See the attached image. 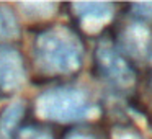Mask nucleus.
Here are the masks:
<instances>
[{
  "mask_svg": "<svg viewBox=\"0 0 152 139\" xmlns=\"http://www.w3.org/2000/svg\"><path fill=\"white\" fill-rule=\"evenodd\" d=\"M34 57L41 69L53 74H72L80 69L83 48L72 31L62 26L49 28L38 34Z\"/></svg>",
  "mask_w": 152,
  "mask_h": 139,
  "instance_id": "obj_1",
  "label": "nucleus"
},
{
  "mask_svg": "<svg viewBox=\"0 0 152 139\" xmlns=\"http://www.w3.org/2000/svg\"><path fill=\"white\" fill-rule=\"evenodd\" d=\"M36 111L41 118L57 123H74L92 115L93 106L87 95L77 89H54L39 95Z\"/></svg>",
  "mask_w": 152,
  "mask_h": 139,
  "instance_id": "obj_2",
  "label": "nucleus"
},
{
  "mask_svg": "<svg viewBox=\"0 0 152 139\" xmlns=\"http://www.w3.org/2000/svg\"><path fill=\"white\" fill-rule=\"evenodd\" d=\"M23 57L13 48H0V90L12 93L25 82Z\"/></svg>",
  "mask_w": 152,
  "mask_h": 139,
  "instance_id": "obj_3",
  "label": "nucleus"
},
{
  "mask_svg": "<svg viewBox=\"0 0 152 139\" xmlns=\"http://www.w3.org/2000/svg\"><path fill=\"white\" fill-rule=\"evenodd\" d=\"M96 57H98L100 69L111 82L121 87L131 85L134 82V74H132L131 67L115 49H111L110 46H102L98 49Z\"/></svg>",
  "mask_w": 152,
  "mask_h": 139,
  "instance_id": "obj_4",
  "label": "nucleus"
},
{
  "mask_svg": "<svg viewBox=\"0 0 152 139\" xmlns=\"http://www.w3.org/2000/svg\"><path fill=\"white\" fill-rule=\"evenodd\" d=\"M72 8L79 20L87 28L93 30L108 21L113 15V5L103 4V2H82V4H72Z\"/></svg>",
  "mask_w": 152,
  "mask_h": 139,
  "instance_id": "obj_5",
  "label": "nucleus"
},
{
  "mask_svg": "<svg viewBox=\"0 0 152 139\" xmlns=\"http://www.w3.org/2000/svg\"><path fill=\"white\" fill-rule=\"evenodd\" d=\"M23 110H25L23 103L15 102L4 111L2 119H0V136H2V139H8L12 136L15 126L18 124L20 118L23 116Z\"/></svg>",
  "mask_w": 152,
  "mask_h": 139,
  "instance_id": "obj_6",
  "label": "nucleus"
},
{
  "mask_svg": "<svg viewBox=\"0 0 152 139\" xmlns=\"http://www.w3.org/2000/svg\"><path fill=\"white\" fill-rule=\"evenodd\" d=\"M18 34V23L13 12L7 7H0V41L10 40Z\"/></svg>",
  "mask_w": 152,
  "mask_h": 139,
  "instance_id": "obj_7",
  "label": "nucleus"
},
{
  "mask_svg": "<svg viewBox=\"0 0 152 139\" xmlns=\"http://www.w3.org/2000/svg\"><path fill=\"white\" fill-rule=\"evenodd\" d=\"M20 8L25 10L28 17H49L53 15L56 5L54 4H21Z\"/></svg>",
  "mask_w": 152,
  "mask_h": 139,
  "instance_id": "obj_8",
  "label": "nucleus"
},
{
  "mask_svg": "<svg viewBox=\"0 0 152 139\" xmlns=\"http://www.w3.org/2000/svg\"><path fill=\"white\" fill-rule=\"evenodd\" d=\"M115 139H142V138L131 131H119L115 134Z\"/></svg>",
  "mask_w": 152,
  "mask_h": 139,
  "instance_id": "obj_9",
  "label": "nucleus"
},
{
  "mask_svg": "<svg viewBox=\"0 0 152 139\" xmlns=\"http://www.w3.org/2000/svg\"><path fill=\"white\" fill-rule=\"evenodd\" d=\"M26 139H51V136L44 134V132H39V134H30Z\"/></svg>",
  "mask_w": 152,
  "mask_h": 139,
  "instance_id": "obj_10",
  "label": "nucleus"
},
{
  "mask_svg": "<svg viewBox=\"0 0 152 139\" xmlns=\"http://www.w3.org/2000/svg\"><path fill=\"white\" fill-rule=\"evenodd\" d=\"M69 139H93L92 136H87V134H72Z\"/></svg>",
  "mask_w": 152,
  "mask_h": 139,
  "instance_id": "obj_11",
  "label": "nucleus"
}]
</instances>
